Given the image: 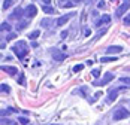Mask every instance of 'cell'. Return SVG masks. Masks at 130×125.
Returning a JSON list of instances; mask_svg holds the SVG:
<instances>
[{"label": "cell", "mask_w": 130, "mask_h": 125, "mask_svg": "<svg viewBox=\"0 0 130 125\" xmlns=\"http://www.w3.org/2000/svg\"><path fill=\"white\" fill-rule=\"evenodd\" d=\"M12 51L15 52V55H17L20 60H23L27 54H28V48H27V43L24 42V40H20V42H17V45L12 48Z\"/></svg>", "instance_id": "1"}, {"label": "cell", "mask_w": 130, "mask_h": 125, "mask_svg": "<svg viewBox=\"0 0 130 125\" xmlns=\"http://www.w3.org/2000/svg\"><path fill=\"white\" fill-rule=\"evenodd\" d=\"M130 116V112L127 109H124V107H120L115 110L114 113V121H121V119H126V118H129Z\"/></svg>", "instance_id": "2"}, {"label": "cell", "mask_w": 130, "mask_h": 125, "mask_svg": "<svg viewBox=\"0 0 130 125\" xmlns=\"http://www.w3.org/2000/svg\"><path fill=\"white\" fill-rule=\"evenodd\" d=\"M130 8V0H124V3H121V6L117 9V12H115V15H117V18H121L124 13L129 11Z\"/></svg>", "instance_id": "3"}, {"label": "cell", "mask_w": 130, "mask_h": 125, "mask_svg": "<svg viewBox=\"0 0 130 125\" xmlns=\"http://www.w3.org/2000/svg\"><path fill=\"white\" fill-rule=\"evenodd\" d=\"M52 58L55 60V61H63V60H66L67 58V54H64V52H60L58 49H52Z\"/></svg>", "instance_id": "4"}, {"label": "cell", "mask_w": 130, "mask_h": 125, "mask_svg": "<svg viewBox=\"0 0 130 125\" xmlns=\"http://www.w3.org/2000/svg\"><path fill=\"white\" fill-rule=\"evenodd\" d=\"M73 15H76L75 12H72V13H66V15H63V16H60L58 19H57V27H61V25H64Z\"/></svg>", "instance_id": "5"}, {"label": "cell", "mask_w": 130, "mask_h": 125, "mask_svg": "<svg viewBox=\"0 0 130 125\" xmlns=\"http://www.w3.org/2000/svg\"><path fill=\"white\" fill-rule=\"evenodd\" d=\"M36 13H38V8H36L35 5H28L26 8V16L27 18H35Z\"/></svg>", "instance_id": "6"}, {"label": "cell", "mask_w": 130, "mask_h": 125, "mask_svg": "<svg viewBox=\"0 0 130 125\" xmlns=\"http://www.w3.org/2000/svg\"><path fill=\"white\" fill-rule=\"evenodd\" d=\"M109 23H111V16H109V15H103V16L94 24V28H99V27H102L103 24H109Z\"/></svg>", "instance_id": "7"}, {"label": "cell", "mask_w": 130, "mask_h": 125, "mask_svg": "<svg viewBox=\"0 0 130 125\" xmlns=\"http://www.w3.org/2000/svg\"><path fill=\"white\" fill-rule=\"evenodd\" d=\"M118 92H120V89H112L109 94H108V98H106V103L108 104H111V103H114L115 101V98H117V95H118Z\"/></svg>", "instance_id": "8"}, {"label": "cell", "mask_w": 130, "mask_h": 125, "mask_svg": "<svg viewBox=\"0 0 130 125\" xmlns=\"http://www.w3.org/2000/svg\"><path fill=\"white\" fill-rule=\"evenodd\" d=\"M111 80H114V75H111V73H106L103 76V79L100 80V82H96L94 85H106V84H109Z\"/></svg>", "instance_id": "9"}, {"label": "cell", "mask_w": 130, "mask_h": 125, "mask_svg": "<svg viewBox=\"0 0 130 125\" xmlns=\"http://www.w3.org/2000/svg\"><path fill=\"white\" fill-rule=\"evenodd\" d=\"M2 70H3V72H6L8 75H11V76H13V75H17V73H18L17 67H13V66H2Z\"/></svg>", "instance_id": "10"}, {"label": "cell", "mask_w": 130, "mask_h": 125, "mask_svg": "<svg viewBox=\"0 0 130 125\" xmlns=\"http://www.w3.org/2000/svg\"><path fill=\"white\" fill-rule=\"evenodd\" d=\"M23 13H26V11H23V9H21V6H18V8L13 11V13H12V16H11V18H12V19H20V18L23 16Z\"/></svg>", "instance_id": "11"}, {"label": "cell", "mask_w": 130, "mask_h": 125, "mask_svg": "<svg viewBox=\"0 0 130 125\" xmlns=\"http://www.w3.org/2000/svg\"><path fill=\"white\" fill-rule=\"evenodd\" d=\"M123 48L121 46H109L108 49H106V54H118V52H121Z\"/></svg>", "instance_id": "12"}, {"label": "cell", "mask_w": 130, "mask_h": 125, "mask_svg": "<svg viewBox=\"0 0 130 125\" xmlns=\"http://www.w3.org/2000/svg\"><path fill=\"white\" fill-rule=\"evenodd\" d=\"M58 3H60V6H61V8H72V6L75 5V3H73V0H60Z\"/></svg>", "instance_id": "13"}, {"label": "cell", "mask_w": 130, "mask_h": 125, "mask_svg": "<svg viewBox=\"0 0 130 125\" xmlns=\"http://www.w3.org/2000/svg\"><path fill=\"white\" fill-rule=\"evenodd\" d=\"M42 11L45 13H54L55 12V9L52 8L51 5H43V6H42Z\"/></svg>", "instance_id": "14"}, {"label": "cell", "mask_w": 130, "mask_h": 125, "mask_svg": "<svg viewBox=\"0 0 130 125\" xmlns=\"http://www.w3.org/2000/svg\"><path fill=\"white\" fill-rule=\"evenodd\" d=\"M39 34H40L39 30H35V31H31V33L28 34V39H31V40H33V39H38L39 37Z\"/></svg>", "instance_id": "15"}, {"label": "cell", "mask_w": 130, "mask_h": 125, "mask_svg": "<svg viewBox=\"0 0 130 125\" xmlns=\"http://www.w3.org/2000/svg\"><path fill=\"white\" fill-rule=\"evenodd\" d=\"M12 5H13V0H5L3 5H2V8H3V9H8V8H11Z\"/></svg>", "instance_id": "16"}, {"label": "cell", "mask_w": 130, "mask_h": 125, "mask_svg": "<svg viewBox=\"0 0 130 125\" xmlns=\"http://www.w3.org/2000/svg\"><path fill=\"white\" fill-rule=\"evenodd\" d=\"M100 61L102 62H112V61H117V57H103Z\"/></svg>", "instance_id": "17"}, {"label": "cell", "mask_w": 130, "mask_h": 125, "mask_svg": "<svg viewBox=\"0 0 130 125\" xmlns=\"http://www.w3.org/2000/svg\"><path fill=\"white\" fill-rule=\"evenodd\" d=\"M11 28H12V27H11L9 23H3V24H2V30H5V31H11Z\"/></svg>", "instance_id": "18"}, {"label": "cell", "mask_w": 130, "mask_h": 125, "mask_svg": "<svg viewBox=\"0 0 130 125\" xmlns=\"http://www.w3.org/2000/svg\"><path fill=\"white\" fill-rule=\"evenodd\" d=\"M27 25V21H23V23H18V27H17V30L18 31H21V30H24Z\"/></svg>", "instance_id": "19"}, {"label": "cell", "mask_w": 130, "mask_h": 125, "mask_svg": "<svg viewBox=\"0 0 130 125\" xmlns=\"http://www.w3.org/2000/svg\"><path fill=\"white\" fill-rule=\"evenodd\" d=\"M2 91L6 92V94H9L11 92V88H9V85H6V84H2Z\"/></svg>", "instance_id": "20"}, {"label": "cell", "mask_w": 130, "mask_h": 125, "mask_svg": "<svg viewBox=\"0 0 130 125\" xmlns=\"http://www.w3.org/2000/svg\"><path fill=\"white\" fill-rule=\"evenodd\" d=\"M18 84H20V85H26V77H24V75H23V73H21V75H20V77H18Z\"/></svg>", "instance_id": "21"}, {"label": "cell", "mask_w": 130, "mask_h": 125, "mask_svg": "<svg viewBox=\"0 0 130 125\" xmlns=\"http://www.w3.org/2000/svg\"><path fill=\"white\" fill-rule=\"evenodd\" d=\"M18 122H20L21 125H28V119H27V118H21V116H20V118H18Z\"/></svg>", "instance_id": "22"}, {"label": "cell", "mask_w": 130, "mask_h": 125, "mask_svg": "<svg viewBox=\"0 0 130 125\" xmlns=\"http://www.w3.org/2000/svg\"><path fill=\"white\" fill-rule=\"evenodd\" d=\"M120 82L126 84V85H130V77H120Z\"/></svg>", "instance_id": "23"}, {"label": "cell", "mask_w": 130, "mask_h": 125, "mask_svg": "<svg viewBox=\"0 0 130 125\" xmlns=\"http://www.w3.org/2000/svg\"><path fill=\"white\" fill-rule=\"evenodd\" d=\"M82 69H84V66H82V64H76V66H75V67H73V72H75V73H76V72H81V70H82Z\"/></svg>", "instance_id": "24"}, {"label": "cell", "mask_w": 130, "mask_h": 125, "mask_svg": "<svg viewBox=\"0 0 130 125\" xmlns=\"http://www.w3.org/2000/svg\"><path fill=\"white\" fill-rule=\"evenodd\" d=\"M15 37H17V34H15V33H9V34L6 36V40L9 42V40H13V39H15Z\"/></svg>", "instance_id": "25"}, {"label": "cell", "mask_w": 130, "mask_h": 125, "mask_svg": "<svg viewBox=\"0 0 130 125\" xmlns=\"http://www.w3.org/2000/svg\"><path fill=\"white\" fill-rule=\"evenodd\" d=\"M105 33H106V28H105V30H100V31L97 33V36H96L94 39H96V40H97V39H100V37H102V36L105 34Z\"/></svg>", "instance_id": "26"}, {"label": "cell", "mask_w": 130, "mask_h": 125, "mask_svg": "<svg viewBox=\"0 0 130 125\" xmlns=\"http://www.w3.org/2000/svg\"><path fill=\"white\" fill-rule=\"evenodd\" d=\"M99 73H100V70H99V69H94V70H93V72H91V75L94 76V77H99Z\"/></svg>", "instance_id": "27"}, {"label": "cell", "mask_w": 130, "mask_h": 125, "mask_svg": "<svg viewBox=\"0 0 130 125\" xmlns=\"http://www.w3.org/2000/svg\"><path fill=\"white\" fill-rule=\"evenodd\" d=\"M97 8H99V9H103V8H105V2H103V0H100V2L97 3Z\"/></svg>", "instance_id": "28"}, {"label": "cell", "mask_w": 130, "mask_h": 125, "mask_svg": "<svg viewBox=\"0 0 130 125\" xmlns=\"http://www.w3.org/2000/svg\"><path fill=\"white\" fill-rule=\"evenodd\" d=\"M124 24H126V25H129V24H130V13L127 15V16H126V18H124Z\"/></svg>", "instance_id": "29"}, {"label": "cell", "mask_w": 130, "mask_h": 125, "mask_svg": "<svg viewBox=\"0 0 130 125\" xmlns=\"http://www.w3.org/2000/svg\"><path fill=\"white\" fill-rule=\"evenodd\" d=\"M50 24H51L50 19H43V21H42V25H43V27H46V25H50Z\"/></svg>", "instance_id": "30"}, {"label": "cell", "mask_w": 130, "mask_h": 125, "mask_svg": "<svg viewBox=\"0 0 130 125\" xmlns=\"http://www.w3.org/2000/svg\"><path fill=\"white\" fill-rule=\"evenodd\" d=\"M90 33H91V30H90V28H85V31H84V34H85V36H90Z\"/></svg>", "instance_id": "31"}, {"label": "cell", "mask_w": 130, "mask_h": 125, "mask_svg": "<svg viewBox=\"0 0 130 125\" xmlns=\"http://www.w3.org/2000/svg\"><path fill=\"white\" fill-rule=\"evenodd\" d=\"M43 5H51V0H40Z\"/></svg>", "instance_id": "32"}, {"label": "cell", "mask_w": 130, "mask_h": 125, "mask_svg": "<svg viewBox=\"0 0 130 125\" xmlns=\"http://www.w3.org/2000/svg\"><path fill=\"white\" fill-rule=\"evenodd\" d=\"M66 36H67V31H63V33H61V39H64Z\"/></svg>", "instance_id": "33"}, {"label": "cell", "mask_w": 130, "mask_h": 125, "mask_svg": "<svg viewBox=\"0 0 130 125\" xmlns=\"http://www.w3.org/2000/svg\"><path fill=\"white\" fill-rule=\"evenodd\" d=\"M81 2H82V0H73V3H75V5H76V3H81Z\"/></svg>", "instance_id": "34"}, {"label": "cell", "mask_w": 130, "mask_h": 125, "mask_svg": "<svg viewBox=\"0 0 130 125\" xmlns=\"http://www.w3.org/2000/svg\"><path fill=\"white\" fill-rule=\"evenodd\" d=\"M111 2H118V0H111Z\"/></svg>", "instance_id": "35"}, {"label": "cell", "mask_w": 130, "mask_h": 125, "mask_svg": "<svg viewBox=\"0 0 130 125\" xmlns=\"http://www.w3.org/2000/svg\"><path fill=\"white\" fill-rule=\"evenodd\" d=\"M12 125H18V124H12Z\"/></svg>", "instance_id": "36"}, {"label": "cell", "mask_w": 130, "mask_h": 125, "mask_svg": "<svg viewBox=\"0 0 130 125\" xmlns=\"http://www.w3.org/2000/svg\"><path fill=\"white\" fill-rule=\"evenodd\" d=\"M51 125H55V124H51Z\"/></svg>", "instance_id": "37"}]
</instances>
